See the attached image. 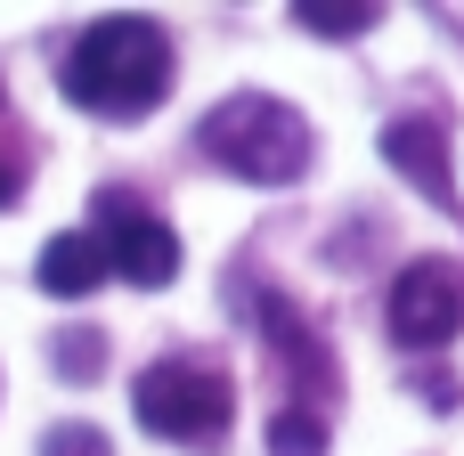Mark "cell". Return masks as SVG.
<instances>
[{
    "label": "cell",
    "mask_w": 464,
    "mask_h": 456,
    "mask_svg": "<svg viewBox=\"0 0 464 456\" xmlns=\"http://www.w3.org/2000/svg\"><path fill=\"white\" fill-rule=\"evenodd\" d=\"M383 163H392L416 196H432V204H449V196H457V179H449V147H440V131H432V122H416V114L383 131Z\"/></svg>",
    "instance_id": "cell-7"
},
{
    "label": "cell",
    "mask_w": 464,
    "mask_h": 456,
    "mask_svg": "<svg viewBox=\"0 0 464 456\" xmlns=\"http://www.w3.org/2000/svg\"><path fill=\"white\" fill-rule=\"evenodd\" d=\"M65 98L82 114H106V122H130V114H155L163 90H171V41L155 16H98L73 57H65Z\"/></svg>",
    "instance_id": "cell-1"
},
{
    "label": "cell",
    "mask_w": 464,
    "mask_h": 456,
    "mask_svg": "<svg viewBox=\"0 0 464 456\" xmlns=\"http://www.w3.org/2000/svg\"><path fill=\"white\" fill-rule=\"evenodd\" d=\"M98 351H106L98 335H65V343H57V375H73V383H90V375H98Z\"/></svg>",
    "instance_id": "cell-12"
},
{
    "label": "cell",
    "mask_w": 464,
    "mask_h": 456,
    "mask_svg": "<svg viewBox=\"0 0 464 456\" xmlns=\"http://www.w3.org/2000/svg\"><path fill=\"white\" fill-rule=\"evenodd\" d=\"M41 456H114V441L98 424H57V432H41Z\"/></svg>",
    "instance_id": "cell-11"
},
{
    "label": "cell",
    "mask_w": 464,
    "mask_h": 456,
    "mask_svg": "<svg viewBox=\"0 0 464 456\" xmlns=\"http://www.w3.org/2000/svg\"><path fill=\"white\" fill-rule=\"evenodd\" d=\"M383 318H392V343H400V351H440L464 326V277L449 261H408Z\"/></svg>",
    "instance_id": "cell-4"
},
{
    "label": "cell",
    "mask_w": 464,
    "mask_h": 456,
    "mask_svg": "<svg viewBox=\"0 0 464 456\" xmlns=\"http://www.w3.org/2000/svg\"><path fill=\"white\" fill-rule=\"evenodd\" d=\"M269 456H326V416L318 408H277L269 416Z\"/></svg>",
    "instance_id": "cell-9"
},
{
    "label": "cell",
    "mask_w": 464,
    "mask_h": 456,
    "mask_svg": "<svg viewBox=\"0 0 464 456\" xmlns=\"http://www.w3.org/2000/svg\"><path fill=\"white\" fill-rule=\"evenodd\" d=\"M269 335H277V359H285V367H294V375H302L310 392H334V367L318 359V343L302 335V318H294L285 302H269Z\"/></svg>",
    "instance_id": "cell-8"
},
{
    "label": "cell",
    "mask_w": 464,
    "mask_h": 456,
    "mask_svg": "<svg viewBox=\"0 0 464 456\" xmlns=\"http://www.w3.org/2000/svg\"><path fill=\"white\" fill-rule=\"evenodd\" d=\"M98 212H106V269L122 277V286H139V294H163L171 277H179V237L147 212V204H130V196H98Z\"/></svg>",
    "instance_id": "cell-5"
},
{
    "label": "cell",
    "mask_w": 464,
    "mask_h": 456,
    "mask_svg": "<svg viewBox=\"0 0 464 456\" xmlns=\"http://www.w3.org/2000/svg\"><path fill=\"white\" fill-rule=\"evenodd\" d=\"M294 16H302L310 33H326V41H351V33H367V24H375V8H367V0H351V8H326V0H302Z\"/></svg>",
    "instance_id": "cell-10"
},
{
    "label": "cell",
    "mask_w": 464,
    "mask_h": 456,
    "mask_svg": "<svg viewBox=\"0 0 464 456\" xmlns=\"http://www.w3.org/2000/svg\"><path fill=\"white\" fill-rule=\"evenodd\" d=\"M33 277H41V294H57V302H90L114 269H106V237L98 228H65V237H49L41 245V261H33Z\"/></svg>",
    "instance_id": "cell-6"
},
{
    "label": "cell",
    "mask_w": 464,
    "mask_h": 456,
    "mask_svg": "<svg viewBox=\"0 0 464 456\" xmlns=\"http://www.w3.org/2000/svg\"><path fill=\"white\" fill-rule=\"evenodd\" d=\"M196 147H204L220 171L253 179V188H294V179L310 171V122H302L285 98H269V90L220 98V106L196 122Z\"/></svg>",
    "instance_id": "cell-2"
},
{
    "label": "cell",
    "mask_w": 464,
    "mask_h": 456,
    "mask_svg": "<svg viewBox=\"0 0 464 456\" xmlns=\"http://www.w3.org/2000/svg\"><path fill=\"white\" fill-rule=\"evenodd\" d=\"M8 196H16V163H0V204H8Z\"/></svg>",
    "instance_id": "cell-13"
},
{
    "label": "cell",
    "mask_w": 464,
    "mask_h": 456,
    "mask_svg": "<svg viewBox=\"0 0 464 456\" xmlns=\"http://www.w3.org/2000/svg\"><path fill=\"white\" fill-rule=\"evenodd\" d=\"M130 408L155 441H188V449H212L228 432V375L196 367V359H163L130 383Z\"/></svg>",
    "instance_id": "cell-3"
}]
</instances>
